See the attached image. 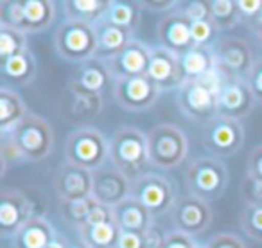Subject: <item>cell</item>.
<instances>
[{
    "mask_svg": "<svg viewBox=\"0 0 262 248\" xmlns=\"http://www.w3.org/2000/svg\"><path fill=\"white\" fill-rule=\"evenodd\" d=\"M110 164L115 166L131 182L151 171L147 153V133L133 126L119 128L110 139Z\"/></svg>",
    "mask_w": 262,
    "mask_h": 248,
    "instance_id": "cell-1",
    "label": "cell"
},
{
    "mask_svg": "<svg viewBox=\"0 0 262 248\" xmlns=\"http://www.w3.org/2000/svg\"><path fill=\"white\" fill-rule=\"evenodd\" d=\"M147 153L153 168L164 171L174 169L187 160L189 137L176 124H157L147 132Z\"/></svg>",
    "mask_w": 262,
    "mask_h": 248,
    "instance_id": "cell-2",
    "label": "cell"
},
{
    "mask_svg": "<svg viewBox=\"0 0 262 248\" xmlns=\"http://www.w3.org/2000/svg\"><path fill=\"white\" fill-rule=\"evenodd\" d=\"M228 180L230 176L225 162L212 157V155H203V157L192 158L187 164V193L207 201V203L221 198V194L228 187Z\"/></svg>",
    "mask_w": 262,
    "mask_h": 248,
    "instance_id": "cell-3",
    "label": "cell"
},
{
    "mask_svg": "<svg viewBox=\"0 0 262 248\" xmlns=\"http://www.w3.org/2000/svg\"><path fill=\"white\" fill-rule=\"evenodd\" d=\"M65 158L70 164L94 173L110 164V140L97 128H77L65 142Z\"/></svg>",
    "mask_w": 262,
    "mask_h": 248,
    "instance_id": "cell-4",
    "label": "cell"
},
{
    "mask_svg": "<svg viewBox=\"0 0 262 248\" xmlns=\"http://www.w3.org/2000/svg\"><path fill=\"white\" fill-rule=\"evenodd\" d=\"M54 47L63 59L83 65L97 54V26L65 20L54 33Z\"/></svg>",
    "mask_w": 262,
    "mask_h": 248,
    "instance_id": "cell-5",
    "label": "cell"
},
{
    "mask_svg": "<svg viewBox=\"0 0 262 248\" xmlns=\"http://www.w3.org/2000/svg\"><path fill=\"white\" fill-rule=\"evenodd\" d=\"M212 51H214L215 67L221 70L226 83L246 81L257 61L253 47L244 38H219Z\"/></svg>",
    "mask_w": 262,
    "mask_h": 248,
    "instance_id": "cell-6",
    "label": "cell"
},
{
    "mask_svg": "<svg viewBox=\"0 0 262 248\" xmlns=\"http://www.w3.org/2000/svg\"><path fill=\"white\" fill-rule=\"evenodd\" d=\"M244 139H246V132L241 120L225 115H217L201 130V146L205 148L207 155H212L219 160L237 153Z\"/></svg>",
    "mask_w": 262,
    "mask_h": 248,
    "instance_id": "cell-7",
    "label": "cell"
},
{
    "mask_svg": "<svg viewBox=\"0 0 262 248\" xmlns=\"http://www.w3.org/2000/svg\"><path fill=\"white\" fill-rule=\"evenodd\" d=\"M131 196H135L139 201H142L147 207V211L155 216H164L171 214L172 207H174L176 200V187L169 176L164 173H153L149 171L133 182V189H131Z\"/></svg>",
    "mask_w": 262,
    "mask_h": 248,
    "instance_id": "cell-8",
    "label": "cell"
},
{
    "mask_svg": "<svg viewBox=\"0 0 262 248\" xmlns=\"http://www.w3.org/2000/svg\"><path fill=\"white\" fill-rule=\"evenodd\" d=\"M9 137L22 148L26 158L31 162L47 158L54 144V133H52L51 124L36 113H27L26 119L16 126Z\"/></svg>",
    "mask_w": 262,
    "mask_h": 248,
    "instance_id": "cell-9",
    "label": "cell"
},
{
    "mask_svg": "<svg viewBox=\"0 0 262 248\" xmlns=\"http://www.w3.org/2000/svg\"><path fill=\"white\" fill-rule=\"evenodd\" d=\"M162 90L144 74V76L117 79L113 83L112 95L119 106L127 112H142L158 101Z\"/></svg>",
    "mask_w": 262,
    "mask_h": 248,
    "instance_id": "cell-10",
    "label": "cell"
},
{
    "mask_svg": "<svg viewBox=\"0 0 262 248\" xmlns=\"http://www.w3.org/2000/svg\"><path fill=\"white\" fill-rule=\"evenodd\" d=\"M176 102L183 115L194 122H200L201 126L219 115L217 97L207 88L198 85L194 79H187L176 90Z\"/></svg>",
    "mask_w": 262,
    "mask_h": 248,
    "instance_id": "cell-11",
    "label": "cell"
},
{
    "mask_svg": "<svg viewBox=\"0 0 262 248\" xmlns=\"http://www.w3.org/2000/svg\"><path fill=\"white\" fill-rule=\"evenodd\" d=\"M171 219L174 230H180V232L194 237L208 230L214 216H212L210 203L192 196V194H187V196L176 200L171 211Z\"/></svg>",
    "mask_w": 262,
    "mask_h": 248,
    "instance_id": "cell-12",
    "label": "cell"
},
{
    "mask_svg": "<svg viewBox=\"0 0 262 248\" xmlns=\"http://www.w3.org/2000/svg\"><path fill=\"white\" fill-rule=\"evenodd\" d=\"M131 189H133V182L124 173H120L115 166L106 164L104 168L94 171L92 198L99 205L110 209L117 207L131 196Z\"/></svg>",
    "mask_w": 262,
    "mask_h": 248,
    "instance_id": "cell-13",
    "label": "cell"
},
{
    "mask_svg": "<svg viewBox=\"0 0 262 248\" xmlns=\"http://www.w3.org/2000/svg\"><path fill=\"white\" fill-rule=\"evenodd\" d=\"M40 214L34 212L31 198L22 191H4L0 201V232L4 239H11L24 225Z\"/></svg>",
    "mask_w": 262,
    "mask_h": 248,
    "instance_id": "cell-14",
    "label": "cell"
},
{
    "mask_svg": "<svg viewBox=\"0 0 262 248\" xmlns=\"http://www.w3.org/2000/svg\"><path fill=\"white\" fill-rule=\"evenodd\" d=\"M52 185H54V191L61 203L84 200V198L92 196L94 173L70 164V162H65L56 169Z\"/></svg>",
    "mask_w": 262,
    "mask_h": 248,
    "instance_id": "cell-15",
    "label": "cell"
},
{
    "mask_svg": "<svg viewBox=\"0 0 262 248\" xmlns=\"http://www.w3.org/2000/svg\"><path fill=\"white\" fill-rule=\"evenodd\" d=\"M146 76L160 88L162 92L165 90H178L183 83L187 81L185 74H183L182 63H180V56L174 54L172 51L165 47H153L151 51V61L147 67Z\"/></svg>",
    "mask_w": 262,
    "mask_h": 248,
    "instance_id": "cell-16",
    "label": "cell"
},
{
    "mask_svg": "<svg viewBox=\"0 0 262 248\" xmlns=\"http://www.w3.org/2000/svg\"><path fill=\"white\" fill-rule=\"evenodd\" d=\"M151 51H153V47H149L144 42L133 38L129 42V45L120 54H117L110 61H104L110 74H112L113 81L144 76L147 72V67H149L151 61Z\"/></svg>",
    "mask_w": 262,
    "mask_h": 248,
    "instance_id": "cell-17",
    "label": "cell"
},
{
    "mask_svg": "<svg viewBox=\"0 0 262 248\" xmlns=\"http://www.w3.org/2000/svg\"><path fill=\"white\" fill-rule=\"evenodd\" d=\"M157 36L160 47L169 49L178 56H183L189 49L194 47L192 36H190V22L182 13L180 6L160 20Z\"/></svg>",
    "mask_w": 262,
    "mask_h": 248,
    "instance_id": "cell-18",
    "label": "cell"
},
{
    "mask_svg": "<svg viewBox=\"0 0 262 248\" xmlns=\"http://www.w3.org/2000/svg\"><path fill=\"white\" fill-rule=\"evenodd\" d=\"M77 77H72L69 81V88L72 94H92V95H102L104 87L110 83H115L110 74L108 67L104 61L94 58L90 61L83 63L77 70Z\"/></svg>",
    "mask_w": 262,
    "mask_h": 248,
    "instance_id": "cell-19",
    "label": "cell"
},
{
    "mask_svg": "<svg viewBox=\"0 0 262 248\" xmlns=\"http://www.w3.org/2000/svg\"><path fill=\"white\" fill-rule=\"evenodd\" d=\"M255 102L257 101H255L246 81H232V83H226L223 92L219 94L217 110L219 115L241 120L251 112Z\"/></svg>",
    "mask_w": 262,
    "mask_h": 248,
    "instance_id": "cell-20",
    "label": "cell"
},
{
    "mask_svg": "<svg viewBox=\"0 0 262 248\" xmlns=\"http://www.w3.org/2000/svg\"><path fill=\"white\" fill-rule=\"evenodd\" d=\"M113 219H115L117 226L120 232H139L144 234L149 226L155 225V218L147 207L139 201L135 196H129L119 203L117 207L112 209Z\"/></svg>",
    "mask_w": 262,
    "mask_h": 248,
    "instance_id": "cell-21",
    "label": "cell"
},
{
    "mask_svg": "<svg viewBox=\"0 0 262 248\" xmlns=\"http://www.w3.org/2000/svg\"><path fill=\"white\" fill-rule=\"evenodd\" d=\"M56 6L51 0H26L22 8V31L24 34L41 33L54 24Z\"/></svg>",
    "mask_w": 262,
    "mask_h": 248,
    "instance_id": "cell-22",
    "label": "cell"
},
{
    "mask_svg": "<svg viewBox=\"0 0 262 248\" xmlns=\"http://www.w3.org/2000/svg\"><path fill=\"white\" fill-rule=\"evenodd\" d=\"M133 40V33L120 29L112 24L99 22L97 24V54L95 58L101 61H110L117 54L124 51Z\"/></svg>",
    "mask_w": 262,
    "mask_h": 248,
    "instance_id": "cell-23",
    "label": "cell"
},
{
    "mask_svg": "<svg viewBox=\"0 0 262 248\" xmlns=\"http://www.w3.org/2000/svg\"><path fill=\"white\" fill-rule=\"evenodd\" d=\"M56 237L54 229L45 216L33 218L11 237L15 248H47Z\"/></svg>",
    "mask_w": 262,
    "mask_h": 248,
    "instance_id": "cell-24",
    "label": "cell"
},
{
    "mask_svg": "<svg viewBox=\"0 0 262 248\" xmlns=\"http://www.w3.org/2000/svg\"><path fill=\"white\" fill-rule=\"evenodd\" d=\"M27 108L22 97L13 88L2 87L0 90V135H11L15 128L26 119Z\"/></svg>",
    "mask_w": 262,
    "mask_h": 248,
    "instance_id": "cell-25",
    "label": "cell"
},
{
    "mask_svg": "<svg viewBox=\"0 0 262 248\" xmlns=\"http://www.w3.org/2000/svg\"><path fill=\"white\" fill-rule=\"evenodd\" d=\"M110 0H65L61 4L67 20L95 24L104 20Z\"/></svg>",
    "mask_w": 262,
    "mask_h": 248,
    "instance_id": "cell-26",
    "label": "cell"
},
{
    "mask_svg": "<svg viewBox=\"0 0 262 248\" xmlns=\"http://www.w3.org/2000/svg\"><path fill=\"white\" fill-rule=\"evenodd\" d=\"M119 234L120 230L113 218L95 225H84L79 230L81 244L86 248H115Z\"/></svg>",
    "mask_w": 262,
    "mask_h": 248,
    "instance_id": "cell-27",
    "label": "cell"
},
{
    "mask_svg": "<svg viewBox=\"0 0 262 248\" xmlns=\"http://www.w3.org/2000/svg\"><path fill=\"white\" fill-rule=\"evenodd\" d=\"M140 2H124V0H110L108 4V11L104 15L102 22L112 24L115 27L126 31H133L137 29L140 22Z\"/></svg>",
    "mask_w": 262,
    "mask_h": 248,
    "instance_id": "cell-28",
    "label": "cell"
},
{
    "mask_svg": "<svg viewBox=\"0 0 262 248\" xmlns=\"http://www.w3.org/2000/svg\"><path fill=\"white\" fill-rule=\"evenodd\" d=\"M0 69H2V76L6 79H11L18 85H24L33 81L34 74H36V63H34L31 51H27L22 52V54L2 59Z\"/></svg>",
    "mask_w": 262,
    "mask_h": 248,
    "instance_id": "cell-29",
    "label": "cell"
},
{
    "mask_svg": "<svg viewBox=\"0 0 262 248\" xmlns=\"http://www.w3.org/2000/svg\"><path fill=\"white\" fill-rule=\"evenodd\" d=\"M180 63L187 79H196L215 65L214 51L212 47H192L183 56H180Z\"/></svg>",
    "mask_w": 262,
    "mask_h": 248,
    "instance_id": "cell-30",
    "label": "cell"
},
{
    "mask_svg": "<svg viewBox=\"0 0 262 248\" xmlns=\"http://www.w3.org/2000/svg\"><path fill=\"white\" fill-rule=\"evenodd\" d=\"M212 8V24L219 31H228L243 22V16L237 8V2L232 0H210Z\"/></svg>",
    "mask_w": 262,
    "mask_h": 248,
    "instance_id": "cell-31",
    "label": "cell"
},
{
    "mask_svg": "<svg viewBox=\"0 0 262 248\" xmlns=\"http://www.w3.org/2000/svg\"><path fill=\"white\" fill-rule=\"evenodd\" d=\"M95 205H99L94 198H84V200L77 201H67L61 203V218L65 219L69 225H72L74 229L81 230L86 223L90 212L94 211Z\"/></svg>",
    "mask_w": 262,
    "mask_h": 248,
    "instance_id": "cell-32",
    "label": "cell"
},
{
    "mask_svg": "<svg viewBox=\"0 0 262 248\" xmlns=\"http://www.w3.org/2000/svg\"><path fill=\"white\" fill-rule=\"evenodd\" d=\"M27 34L8 26H0V59L27 52Z\"/></svg>",
    "mask_w": 262,
    "mask_h": 248,
    "instance_id": "cell-33",
    "label": "cell"
},
{
    "mask_svg": "<svg viewBox=\"0 0 262 248\" xmlns=\"http://www.w3.org/2000/svg\"><path fill=\"white\" fill-rule=\"evenodd\" d=\"M239 226L248 237L262 243V203H244L239 216Z\"/></svg>",
    "mask_w": 262,
    "mask_h": 248,
    "instance_id": "cell-34",
    "label": "cell"
},
{
    "mask_svg": "<svg viewBox=\"0 0 262 248\" xmlns=\"http://www.w3.org/2000/svg\"><path fill=\"white\" fill-rule=\"evenodd\" d=\"M190 36H192L194 47H214L217 42V29L214 27L212 20H201V22H190Z\"/></svg>",
    "mask_w": 262,
    "mask_h": 248,
    "instance_id": "cell-35",
    "label": "cell"
},
{
    "mask_svg": "<svg viewBox=\"0 0 262 248\" xmlns=\"http://www.w3.org/2000/svg\"><path fill=\"white\" fill-rule=\"evenodd\" d=\"M180 9L187 16L189 22H201V20H212L210 0H189L180 2Z\"/></svg>",
    "mask_w": 262,
    "mask_h": 248,
    "instance_id": "cell-36",
    "label": "cell"
},
{
    "mask_svg": "<svg viewBox=\"0 0 262 248\" xmlns=\"http://www.w3.org/2000/svg\"><path fill=\"white\" fill-rule=\"evenodd\" d=\"M241 193H243L244 203H262V178L246 171Z\"/></svg>",
    "mask_w": 262,
    "mask_h": 248,
    "instance_id": "cell-37",
    "label": "cell"
},
{
    "mask_svg": "<svg viewBox=\"0 0 262 248\" xmlns=\"http://www.w3.org/2000/svg\"><path fill=\"white\" fill-rule=\"evenodd\" d=\"M22 160H27L22 148H20L9 135L2 137V169H4V173L8 171L11 162L16 164V162H22Z\"/></svg>",
    "mask_w": 262,
    "mask_h": 248,
    "instance_id": "cell-38",
    "label": "cell"
},
{
    "mask_svg": "<svg viewBox=\"0 0 262 248\" xmlns=\"http://www.w3.org/2000/svg\"><path fill=\"white\" fill-rule=\"evenodd\" d=\"M203 248H248V246L235 234L221 232V234H215L214 237H210Z\"/></svg>",
    "mask_w": 262,
    "mask_h": 248,
    "instance_id": "cell-39",
    "label": "cell"
},
{
    "mask_svg": "<svg viewBox=\"0 0 262 248\" xmlns=\"http://www.w3.org/2000/svg\"><path fill=\"white\" fill-rule=\"evenodd\" d=\"M246 83H248V87H250L251 94H253L255 101L262 102V58H257L255 67L251 69Z\"/></svg>",
    "mask_w": 262,
    "mask_h": 248,
    "instance_id": "cell-40",
    "label": "cell"
},
{
    "mask_svg": "<svg viewBox=\"0 0 262 248\" xmlns=\"http://www.w3.org/2000/svg\"><path fill=\"white\" fill-rule=\"evenodd\" d=\"M164 248H201V246L194 241V237L187 236V234L180 232V230H172L171 234H167Z\"/></svg>",
    "mask_w": 262,
    "mask_h": 248,
    "instance_id": "cell-41",
    "label": "cell"
},
{
    "mask_svg": "<svg viewBox=\"0 0 262 248\" xmlns=\"http://www.w3.org/2000/svg\"><path fill=\"white\" fill-rule=\"evenodd\" d=\"M237 8L243 20L253 22L262 11V0H237Z\"/></svg>",
    "mask_w": 262,
    "mask_h": 248,
    "instance_id": "cell-42",
    "label": "cell"
},
{
    "mask_svg": "<svg viewBox=\"0 0 262 248\" xmlns=\"http://www.w3.org/2000/svg\"><path fill=\"white\" fill-rule=\"evenodd\" d=\"M165 239H167V234L153 225L144 232V248H164Z\"/></svg>",
    "mask_w": 262,
    "mask_h": 248,
    "instance_id": "cell-43",
    "label": "cell"
},
{
    "mask_svg": "<svg viewBox=\"0 0 262 248\" xmlns=\"http://www.w3.org/2000/svg\"><path fill=\"white\" fill-rule=\"evenodd\" d=\"M115 248H144V234L120 232Z\"/></svg>",
    "mask_w": 262,
    "mask_h": 248,
    "instance_id": "cell-44",
    "label": "cell"
},
{
    "mask_svg": "<svg viewBox=\"0 0 262 248\" xmlns=\"http://www.w3.org/2000/svg\"><path fill=\"white\" fill-rule=\"evenodd\" d=\"M142 9H151V11H158L162 15H169L171 11H174L176 8L180 6V2L176 0H164V2H157V0H142L140 2Z\"/></svg>",
    "mask_w": 262,
    "mask_h": 248,
    "instance_id": "cell-45",
    "label": "cell"
},
{
    "mask_svg": "<svg viewBox=\"0 0 262 248\" xmlns=\"http://www.w3.org/2000/svg\"><path fill=\"white\" fill-rule=\"evenodd\" d=\"M248 173L262 178V144L250 153V158H248Z\"/></svg>",
    "mask_w": 262,
    "mask_h": 248,
    "instance_id": "cell-46",
    "label": "cell"
},
{
    "mask_svg": "<svg viewBox=\"0 0 262 248\" xmlns=\"http://www.w3.org/2000/svg\"><path fill=\"white\" fill-rule=\"evenodd\" d=\"M251 27H253L255 34L260 33V31H262V11H260V15H258L257 18H255L253 22H251Z\"/></svg>",
    "mask_w": 262,
    "mask_h": 248,
    "instance_id": "cell-47",
    "label": "cell"
},
{
    "mask_svg": "<svg viewBox=\"0 0 262 248\" xmlns=\"http://www.w3.org/2000/svg\"><path fill=\"white\" fill-rule=\"evenodd\" d=\"M47 248H65V243H63L59 237H54V239L49 243V246Z\"/></svg>",
    "mask_w": 262,
    "mask_h": 248,
    "instance_id": "cell-48",
    "label": "cell"
},
{
    "mask_svg": "<svg viewBox=\"0 0 262 248\" xmlns=\"http://www.w3.org/2000/svg\"><path fill=\"white\" fill-rule=\"evenodd\" d=\"M257 38H258V44L262 45V31H260V33H257Z\"/></svg>",
    "mask_w": 262,
    "mask_h": 248,
    "instance_id": "cell-49",
    "label": "cell"
},
{
    "mask_svg": "<svg viewBox=\"0 0 262 248\" xmlns=\"http://www.w3.org/2000/svg\"><path fill=\"white\" fill-rule=\"evenodd\" d=\"M70 248H86L84 244H76V246H70Z\"/></svg>",
    "mask_w": 262,
    "mask_h": 248,
    "instance_id": "cell-50",
    "label": "cell"
},
{
    "mask_svg": "<svg viewBox=\"0 0 262 248\" xmlns=\"http://www.w3.org/2000/svg\"><path fill=\"white\" fill-rule=\"evenodd\" d=\"M201 248H203V246H201Z\"/></svg>",
    "mask_w": 262,
    "mask_h": 248,
    "instance_id": "cell-51",
    "label": "cell"
}]
</instances>
